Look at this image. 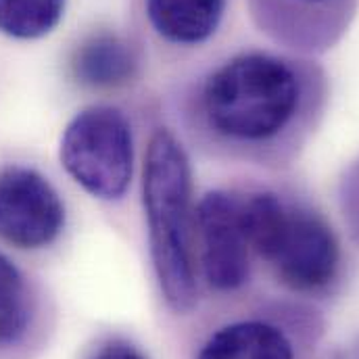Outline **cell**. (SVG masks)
I'll list each match as a JSON object with an SVG mask.
<instances>
[{
	"label": "cell",
	"mask_w": 359,
	"mask_h": 359,
	"mask_svg": "<svg viewBox=\"0 0 359 359\" xmlns=\"http://www.w3.org/2000/svg\"><path fill=\"white\" fill-rule=\"evenodd\" d=\"M59 157L65 172L92 196H123L134 172V138L126 115L109 104L80 111L63 132Z\"/></svg>",
	"instance_id": "obj_4"
},
{
	"label": "cell",
	"mask_w": 359,
	"mask_h": 359,
	"mask_svg": "<svg viewBox=\"0 0 359 359\" xmlns=\"http://www.w3.org/2000/svg\"><path fill=\"white\" fill-rule=\"evenodd\" d=\"M142 203L159 288L176 313H186L196 305L192 176L186 151L168 130H157L147 147Z\"/></svg>",
	"instance_id": "obj_2"
},
{
	"label": "cell",
	"mask_w": 359,
	"mask_h": 359,
	"mask_svg": "<svg viewBox=\"0 0 359 359\" xmlns=\"http://www.w3.org/2000/svg\"><path fill=\"white\" fill-rule=\"evenodd\" d=\"M76 78L92 88H111L128 82L134 74V57L128 44L111 34L86 40L74 57Z\"/></svg>",
	"instance_id": "obj_10"
},
{
	"label": "cell",
	"mask_w": 359,
	"mask_h": 359,
	"mask_svg": "<svg viewBox=\"0 0 359 359\" xmlns=\"http://www.w3.org/2000/svg\"><path fill=\"white\" fill-rule=\"evenodd\" d=\"M228 0H144L151 27L168 42L196 46L219 27Z\"/></svg>",
	"instance_id": "obj_8"
},
{
	"label": "cell",
	"mask_w": 359,
	"mask_h": 359,
	"mask_svg": "<svg viewBox=\"0 0 359 359\" xmlns=\"http://www.w3.org/2000/svg\"><path fill=\"white\" fill-rule=\"evenodd\" d=\"M65 226V207L53 184L29 168L0 172V238L19 249H42Z\"/></svg>",
	"instance_id": "obj_6"
},
{
	"label": "cell",
	"mask_w": 359,
	"mask_h": 359,
	"mask_svg": "<svg viewBox=\"0 0 359 359\" xmlns=\"http://www.w3.org/2000/svg\"><path fill=\"white\" fill-rule=\"evenodd\" d=\"M94 359H147L142 351H138L134 345L123 343V341H113L104 345Z\"/></svg>",
	"instance_id": "obj_13"
},
{
	"label": "cell",
	"mask_w": 359,
	"mask_h": 359,
	"mask_svg": "<svg viewBox=\"0 0 359 359\" xmlns=\"http://www.w3.org/2000/svg\"><path fill=\"white\" fill-rule=\"evenodd\" d=\"M194 238L203 276L219 292L241 288L249 280V241L243 224V198L213 190L194 211Z\"/></svg>",
	"instance_id": "obj_5"
},
{
	"label": "cell",
	"mask_w": 359,
	"mask_h": 359,
	"mask_svg": "<svg viewBox=\"0 0 359 359\" xmlns=\"http://www.w3.org/2000/svg\"><path fill=\"white\" fill-rule=\"evenodd\" d=\"M65 13V0H0V32L17 40L50 34Z\"/></svg>",
	"instance_id": "obj_11"
},
{
	"label": "cell",
	"mask_w": 359,
	"mask_h": 359,
	"mask_svg": "<svg viewBox=\"0 0 359 359\" xmlns=\"http://www.w3.org/2000/svg\"><path fill=\"white\" fill-rule=\"evenodd\" d=\"M358 0H253V15L278 42L305 53L332 46L349 25Z\"/></svg>",
	"instance_id": "obj_7"
},
{
	"label": "cell",
	"mask_w": 359,
	"mask_h": 359,
	"mask_svg": "<svg viewBox=\"0 0 359 359\" xmlns=\"http://www.w3.org/2000/svg\"><path fill=\"white\" fill-rule=\"evenodd\" d=\"M318 98V76L305 63L271 53H243L209 74L201 88L207 126L234 144L280 140Z\"/></svg>",
	"instance_id": "obj_1"
},
{
	"label": "cell",
	"mask_w": 359,
	"mask_h": 359,
	"mask_svg": "<svg viewBox=\"0 0 359 359\" xmlns=\"http://www.w3.org/2000/svg\"><path fill=\"white\" fill-rule=\"evenodd\" d=\"M243 224L249 247L292 290L313 292L337 278L339 241L318 213L257 192L243 198Z\"/></svg>",
	"instance_id": "obj_3"
},
{
	"label": "cell",
	"mask_w": 359,
	"mask_h": 359,
	"mask_svg": "<svg viewBox=\"0 0 359 359\" xmlns=\"http://www.w3.org/2000/svg\"><path fill=\"white\" fill-rule=\"evenodd\" d=\"M29 290L17 266L0 253V347L17 343L29 324Z\"/></svg>",
	"instance_id": "obj_12"
},
{
	"label": "cell",
	"mask_w": 359,
	"mask_h": 359,
	"mask_svg": "<svg viewBox=\"0 0 359 359\" xmlns=\"http://www.w3.org/2000/svg\"><path fill=\"white\" fill-rule=\"evenodd\" d=\"M196 359H294V349L278 326L249 320L211 334Z\"/></svg>",
	"instance_id": "obj_9"
}]
</instances>
